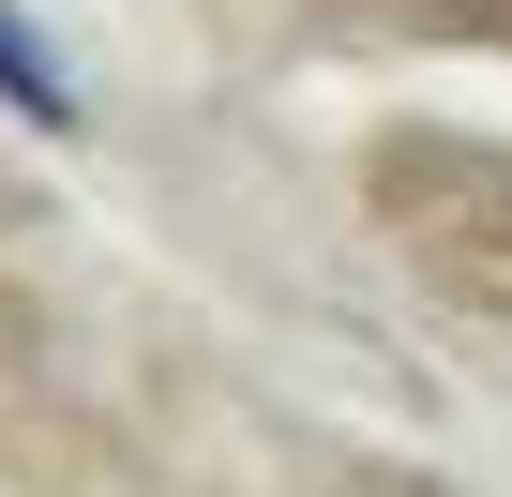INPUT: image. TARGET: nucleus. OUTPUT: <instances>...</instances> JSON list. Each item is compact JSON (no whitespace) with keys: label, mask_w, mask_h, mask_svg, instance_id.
Here are the masks:
<instances>
[{"label":"nucleus","mask_w":512,"mask_h":497,"mask_svg":"<svg viewBox=\"0 0 512 497\" xmlns=\"http://www.w3.org/2000/svg\"><path fill=\"white\" fill-rule=\"evenodd\" d=\"M0 106H16L31 136H76V76H61V46L31 16H0Z\"/></svg>","instance_id":"obj_1"}]
</instances>
